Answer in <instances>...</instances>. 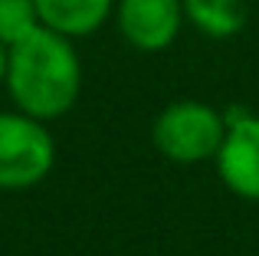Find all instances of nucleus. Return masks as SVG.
<instances>
[{"instance_id":"1","label":"nucleus","mask_w":259,"mask_h":256,"mask_svg":"<svg viewBox=\"0 0 259 256\" xmlns=\"http://www.w3.org/2000/svg\"><path fill=\"white\" fill-rule=\"evenodd\" d=\"M4 86L20 112L39 122L63 118L82 92V63L72 39L39 23L10 46Z\"/></svg>"},{"instance_id":"2","label":"nucleus","mask_w":259,"mask_h":256,"mask_svg":"<svg viewBox=\"0 0 259 256\" xmlns=\"http://www.w3.org/2000/svg\"><path fill=\"white\" fill-rule=\"evenodd\" d=\"M151 138L154 148L177 164L213 161L223 138H227V115L207 102L181 99L154 118Z\"/></svg>"},{"instance_id":"3","label":"nucleus","mask_w":259,"mask_h":256,"mask_svg":"<svg viewBox=\"0 0 259 256\" xmlns=\"http://www.w3.org/2000/svg\"><path fill=\"white\" fill-rule=\"evenodd\" d=\"M56 164V141L46 122L26 112H0V191H23Z\"/></svg>"},{"instance_id":"4","label":"nucleus","mask_w":259,"mask_h":256,"mask_svg":"<svg viewBox=\"0 0 259 256\" xmlns=\"http://www.w3.org/2000/svg\"><path fill=\"white\" fill-rule=\"evenodd\" d=\"M213 161L220 171V181L236 197L259 204V115L230 112L227 138H223Z\"/></svg>"},{"instance_id":"5","label":"nucleus","mask_w":259,"mask_h":256,"mask_svg":"<svg viewBox=\"0 0 259 256\" xmlns=\"http://www.w3.org/2000/svg\"><path fill=\"white\" fill-rule=\"evenodd\" d=\"M184 0H118L115 23L128 46L141 53H161L181 36Z\"/></svg>"},{"instance_id":"6","label":"nucleus","mask_w":259,"mask_h":256,"mask_svg":"<svg viewBox=\"0 0 259 256\" xmlns=\"http://www.w3.org/2000/svg\"><path fill=\"white\" fill-rule=\"evenodd\" d=\"M118 0H36L39 23L69 39L92 36L115 17Z\"/></svg>"},{"instance_id":"7","label":"nucleus","mask_w":259,"mask_h":256,"mask_svg":"<svg viewBox=\"0 0 259 256\" xmlns=\"http://www.w3.org/2000/svg\"><path fill=\"white\" fill-rule=\"evenodd\" d=\"M184 17L210 39H230L246 26V0H184Z\"/></svg>"},{"instance_id":"8","label":"nucleus","mask_w":259,"mask_h":256,"mask_svg":"<svg viewBox=\"0 0 259 256\" xmlns=\"http://www.w3.org/2000/svg\"><path fill=\"white\" fill-rule=\"evenodd\" d=\"M39 26L36 0H0V43L13 46Z\"/></svg>"},{"instance_id":"9","label":"nucleus","mask_w":259,"mask_h":256,"mask_svg":"<svg viewBox=\"0 0 259 256\" xmlns=\"http://www.w3.org/2000/svg\"><path fill=\"white\" fill-rule=\"evenodd\" d=\"M7 53H10V46L0 43V86H4V79H7Z\"/></svg>"}]
</instances>
